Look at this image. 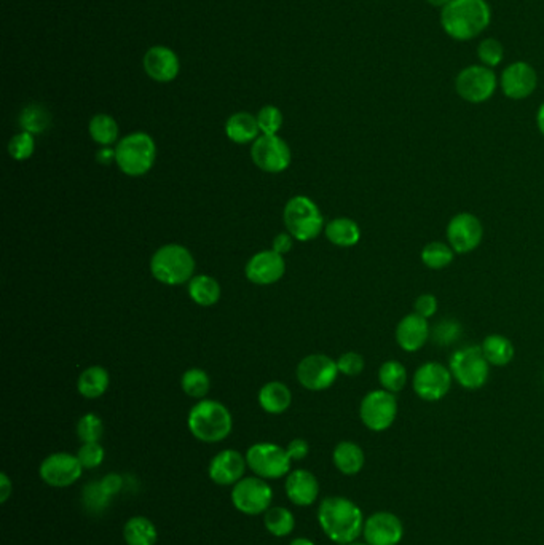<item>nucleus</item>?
<instances>
[{"mask_svg": "<svg viewBox=\"0 0 544 545\" xmlns=\"http://www.w3.org/2000/svg\"><path fill=\"white\" fill-rule=\"evenodd\" d=\"M318 522L329 541L348 545L363 536L365 518L356 502L343 496H329L320 502Z\"/></svg>", "mask_w": 544, "mask_h": 545, "instance_id": "nucleus-1", "label": "nucleus"}, {"mask_svg": "<svg viewBox=\"0 0 544 545\" xmlns=\"http://www.w3.org/2000/svg\"><path fill=\"white\" fill-rule=\"evenodd\" d=\"M492 22L487 0H452L440 10V26L456 42H470L484 34Z\"/></svg>", "mask_w": 544, "mask_h": 545, "instance_id": "nucleus-2", "label": "nucleus"}, {"mask_svg": "<svg viewBox=\"0 0 544 545\" xmlns=\"http://www.w3.org/2000/svg\"><path fill=\"white\" fill-rule=\"evenodd\" d=\"M187 426L197 440L217 443L230 435L233 420L229 408L217 400H200L187 416Z\"/></svg>", "mask_w": 544, "mask_h": 545, "instance_id": "nucleus-3", "label": "nucleus"}, {"mask_svg": "<svg viewBox=\"0 0 544 545\" xmlns=\"http://www.w3.org/2000/svg\"><path fill=\"white\" fill-rule=\"evenodd\" d=\"M195 260L180 244H166L150 258L152 276L166 286L186 284L194 278Z\"/></svg>", "mask_w": 544, "mask_h": 545, "instance_id": "nucleus-4", "label": "nucleus"}, {"mask_svg": "<svg viewBox=\"0 0 544 545\" xmlns=\"http://www.w3.org/2000/svg\"><path fill=\"white\" fill-rule=\"evenodd\" d=\"M157 156L155 142L147 133L128 134L115 147V163L123 174L139 177L147 174Z\"/></svg>", "mask_w": 544, "mask_h": 545, "instance_id": "nucleus-5", "label": "nucleus"}, {"mask_svg": "<svg viewBox=\"0 0 544 545\" xmlns=\"http://www.w3.org/2000/svg\"><path fill=\"white\" fill-rule=\"evenodd\" d=\"M448 369L452 372L454 382L468 390H482L489 383L492 365L485 359L481 347L470 345L456 349L450 356Z\"/></svg>", "mask_w": 544, "mask_h": 545, "instance_id": "nucleus-6", "label": "nucleus"}, {"mask_svg": "<svg viewBox=\"0 0 544 545\" xmlns=\"http://www.w3.org/2000/svg\"><path fill=\"white\" fill-rule=\"evenodd\" d=\"M284 225L297 241H312L324 230V217L316 203L306 197H294L284 207Z\"/></svg>", "mask_w": 544, "mask_h": 545, "instance_id": "nucleus-7", "label": "nucleus"}, {"mask_svg": "<svg viewBox=\"0 0 544 545\" xmlns=\"http://www.w3.org/2000/svg\"><path fill=\"white\" fill-rule=\"evenodd\" d=\"M498 87V77L495 71L482 64L466 66L455 77L456 95L470 104L490 101Z\"/></svg>", "mask_w": 544, "mask_h": 545, "instance_id": "nucleus-8", "label": "nucleus"}, {"mask_svg": "<svg viewBox=\"0 0 544 545\" xmlns=\"http://www.w3.org/2000/svg\"><path fill=\"white\" fill-rule=\"evenodd\" d=\"M247 467L255 477L264 480H278L291 472L292 459L283 447L276 443H254L247 451Z\"/></svg>", "mask_w": 544, "mask_h": 545, "instance_id": "nucleus-9", "label": "nucleus"}, {"mask_svg": "<svg viewBox=\"0 0 544 545\" xmlns=\"http://www.w3.org/2000/svg\"><path fill=\"white\" fill-rule=\"evenodd\" d=\"M398 412L399 404L396 394L381 388L367 392L359 406L361 423L372 432H385L391 428L398 418Z\"/></svg>", "mask_w": 544, "mask_h": 545, "instance_id": "nucleus-10", "label": "nucleus"}, {"mask_svg": "<svg viewBox=\"0 0 544 545\" xmlns=\"http://www.w3.org/2000/svg\"><path fill=\"white\" fill-rule=\"evenodd\" d=\"M231 504L245 516H262L272 507L273 490L261 477H243L231 487Z\"/></svg>", "mask_w": 544, "mask_h": 545, "instance_id": "nucleus-11", "label": "nucleus"}, {"mask_svg": "<svg viewBox=\"0 0 544 545\" xmlns=\"http://www.w3.org/2000/svg\"><path fill=\"white\" fill-rule=\"evenodd\" d=\"M452 384V372L438 361L422 364L412 378V390L425 402H439L450 392Z\"/></svg>", "mask_w": 544, "mask_h": 545, "instance_id": "nucleus-12", "label": "nucleus"}, {"mask_svg": "<svg viewBox=\"0 0 544 545\" xmlns=\"http://www.w3.org/2000/svg\"><path fill=\"white\" fill-rule=\"evenodd\" d=\"M448 243L455 254L464 256L476 251L484 239V225L473 213H458L448 223Z\"/></svg>", "mask_w": 544, "mask_h": 545, "instance_id": "nucleus-13", "label": "nucleus"}, {"mask_svg": "<svg viewBox=\"0 0 544 545\" xmlns=\"http://www.w3.org/2000/svg\"><path fill=\"white\" fill-rule=\"evenodd\" d=\"M251 158L259 170L270 174H278L289 168L291 148L286 140L278 136L262 134L253 142Z\"/></svg>", "mask_w": 544, "mask_h": 545, "instance_id": "nucleus-14", "label": "nucleus"}, {"mask_svg": "<svg viewBox=\"0 0 544 545\" xmlns=\"http://www.w3.org/2000/svg\"><path fill=\"white\" fill-rule=\"evenodd\" d=\"M85 469H83L77 455L71 453H52L42 461L38 467L40 479L46 482L48 487L68 488L77 483Z\"/></svg>", "mask_w": 544, "mask_h": 545, "instance_id": "nucleus-15", "label": "nucleus"}, {"mask_svg": "<svg viewBox=\"0 0 544 545\" xmlns=\"http://www.w3.org/2000/svg\"><path fill=\"white\" fill-rule=\"evenodd\" d=\"M337 361L326 354H312L304 357L297 367L298 383L308 390H326L336 383L339 376Z\"/></svg>", "mask_w": 544, "mask_h": 545, "instance_id": "nucleus-16", "label": "nucleus"}, {"mask_svg": "<svg viewBox=\"0 0 544 545\" xmlns=\"http://www.w3.org/2000/svg\"><path fill=\"white\" fill-rule=\"evenodd\" d=\"M498 85L507 99L523 101L537 89V71L525 61H515L503 69L498 77Z\"/></svg>", "mask_w": 544, "mask_h": 545, "instance_id": "nucleus-17", "label": "nucleus"}, {"mask_svg": "<svg viewBox=\"0 0 544 545\" xmlns=\"http://www.w3.org/2000/svg\"><path fill=\"white\" fill-rule=\"evenodd\" d=\"M363 538L369 545H399L404 539V524L399 516L379 510L367 516Z\"/></svg>", "mask_w": 544, "mask_h": 545, "instance_id": "nucleus-18", "label": "nucleus"}, {"mask_svg": "<svg viewBox=\"0 0 544 545\" xmlns=\"http://www.w3.org/2000/svg\"><path fill=\"white\" fill-rule=\"evenodd\" d=\"M247 463L237 449H222L209 461L208 475L219 487H233L245 477Z\"/></svg>", "mask_w": 544, "mask_h": 545, "instance_id": "nucleus-19", "label": "nucleus"}, {"mask_svg": "<svg viewBox=\"0 0 544 545\" xmlns=\"http://www.w3.org/2000/svg\"><path fill=\"white\" fill-rule=\"evenodd\" d=\"M395 339L398 347L406 353H417L423 349L431 340V327L428 324V319L418 316L417 313L404 316L396 325Z\"/></svg>", "mask_w": 544, "mask_h": 545, "instance_id": "nucleus-20", "label": "nucleus"}, {"mask_svg": "<svg viewBox=\"0 0 544 545\" xmlns=\"http://www.w3.org/2000/svg\"><path fill=\"white\" fill-rule=\"evenodd\" d=\"M286 272L283 256L275 251L257 252L249 258L247 278L255 286H270L281 280Z\"/></svg>", "mask_w": 544, "mask_h": 545, "instance_id": "nucleus-21", "label": "nucleus"}, {"mask_svg": "<svg viewBox=\"0 0 544 545\" xmlns=\"http://www.w3.org/2000/svg\"><path fill=\"white\" fill-rule=\"evenodd\" d=\"M284 491L294 506L310 507L320 498V482L306 469H294L286 475Z\"/></svg>", "mask_w": 544, "mask_h": 545, "instance_id": "nucleus-22", "label": "nucleus"}, {"mask_svg": "<svg viewBox=\"0 0 544 545\" xmlns=\"http://www.w3.org/2000/svg\"><path fill=\"white\" fill-rule=\"evenodd\" d=\"M144 71L152 80L160 83L172 81L180 75V58L168 46H152L144 54Z\"/></svg>", "mask_w": 544, "mask_h": 545, "instance_id": "nucleus-23", "label": "nucleus"}, {"mask_svg": "<svg viewBox=\"0 0 544 545\" xmlns=\"http://www.w3.org/2000/svg\"><path fill=\"white\" fill-rule=\"evenodd\" d=\"M332 463L336 465L337 471L343 475L355 477L364 469V449H361L358 443L351 440L339 442L332 451Z\"/></svg>", "mask_w": 544, "mask_h": 545, "instance_id": "nucleus-24", "label": "nucleus"}, {"mask_svg": "<svg viewBox=\"0 0 544 545\" xmlns=\"http://www.w3.org/2000/svg\"><path fill=\"white\" fill-rule=\"evenodd\" d=\"M481 349L484 353L485 359L492 367H506L513 362L515 356L513 341L501 333L487 335L481 343Z\"/></svg>", "mask_w": 544, "mask_h": 545, "instance_id": "nucleus-25", "label": "nucleus"}, {"mask_svg": "<svg viewBox=\"0 0 544 545\" xmlns=\"http://www.w3.org/2000/svg\"><path fill=\"white\" fill-rule=\"evenodd\" d=\"M259 123L257 118L247 113V112H239L231 115L225 123V134L229 139L235 144H249L259 138Z\"/></svg>", "mask_w": 544, "mask_h": 545, "instance_id": "nucleus-26", "label": "nucleus"}, {"mask_svg": "<svg viewBox=\"0 0 544 545\" xmlns=\"http://www.w3.org/2000/svg\"><path fill=\"white\" fill-rule=\"evenodd\" d=\"M324 233L337 247H353L361 239V229L350 217H337L334 221L328 222Z\"/></svg>", "mask_w": 544, "mask_h": 545, "instance_id": "nucleus-27", "label": "nucleus"}, {"mask_svg": "<svg viewBox=\"0 0 544 545\" xmlns=\"http://www.w3.org/2000/svg\"><path fill=\"white\" fill-rule=\"evenodd\" d=\"M292 394L289 388L280 382L264 384L259 390V404L264 412L281 415L291 407Z\"/></svg>", "mask_w": 544, "mask_h": 545, "instance_id": "nucleus-28", "label": "nucleus"}, {"mask_svg": "<svg viewBox=\"0 0 544 545\" xmlns=\"http://www.w3.org/2000/svg\"><path fill=\"white\" fill-rule=\"evenodd\" d=\"M123 539L127 545L157 544V526L147 516H136L123 524Z\"/></svg>", "mask_w": 544, "mask_h": 545, "instance_id": "nucleus-29", "label": "nucleus"}, {"mask_svg": "<svg viewBox=\"0 0 544 545\" xmlns=\"http://www.w3.org/2000/svg\"><path fill=\"white\" fill-rule=\"evenodd\" d=\"M190 298L200 306H213L221 298V286L208 274H197L187 286Z\"/></svg>", "mask_w": 544, "mask_h": 545, "instance_id": "nucleus-30", "label": "nucleus"}, {"mask_svg": "<svg viewBox=\"0 0 544 545\" xmlns=\"http://www.w3.org/2000/svg\"><path fill=\"white\" fill-rule=\"evenodd\" d=\"M109 373L107 370L95 365L90 369L83 370L79 382H77V390L82 394L85 398H97L105 394L109 388Z\"/></svg>", "mask_w": 544, "mask_h": 545, "instance_id": "nucleus-31", "label": "nucleus"}, {"mask_svg": "<svg viewBox=\"0 0 544 545\" xmlns=\"http://www.w3.org/2000/svg\"><path fill=\"white\" fill-rule=\"evenodd\" d=\"M264 526L272 536L286 538L296 528V516L289 508L275 506L264 514Z\"/></svg>", "mask_w": 544, "mask_h": 545, "instance_id": "nucleus-32", "label": "nucleus"}, {"mask_svg": "<svg viewBox=\"0 0 544 545\" xmlns=\"http://www.w3.org/2000/svg\"><path fill=\"white\" fill-rule=\"evenodd\" d=\"M377 376H379L381 390L393 392V394L401 392L409 380L407 369L404 367L403 362L396 361V359L383 362Z\"/></svg>", "mask_w": 544, "mask_h": 545, "instance_id": "nucleus-33", "label": "nucleus"}, {"mask_svg": "<svg viewBox=\"0 0 544 545\" xmlns=\"http://www.w3.org/2000/svg\"><path fill=\"white\" fill-rule=\"evenodd\" d=\"M420 258L422 264L430 270H444L454 264L455 252L448 243L431 241L423 246Z\"/></svg>", "mask_w": 544, "mask_h": 545, "instance_id": "nucleus-34", "label": "nucleus"}, {"mask_svg": "<svg viewBox=\"0 0 544 545\" xmlns=\"http://www.w3.org/2000/svg\"><path fill=\"white\" fill-rule=\"evenodd\" d=\"M88 131H90L91 139L103 147H111L113 144H115V140L119 139V125H117L115 118L107 113H97L91 118Z\"/></svg>", "mask_w": 544, "mask_h": 545, "instance_id": "nucleus-35", "label": "nucleus"}, {"mask_svg": "<svg viewBox=\"0 0 544 545\" xmlns=\"http://www.w3.org/2000/svg\"><path fill=\"white\" fill-rule=\"evenodd\" d=\"M52 123V115L40 104L26 105L20 113V126L26 133L42 134Z\"/></svg>", "mask_w": 544, "mask_h": 545, "instance_id": "nucleus-36", "label": "nucleus"}, {"mask_svg": "<svg viewBox=\"0 0 544 545\" xmlns=\"http://www.w3.org/2000/svg\"><path fill=\"white\" fill-rule=\"evenodd\" d=\"M82 501L85 508L90 510L91 514H101V512H105V508L109 507V504L113 501V496L105 493V490L99 480H95V482H91L83 488Z\"/></svg>", "mask_w": 544, "mask_h": 545, "instance_id": "nucleus-37", "label": "nucleus"}, {"mask_svg": "<svg viewBox=\"0 0 544 545\" xmlns=\"http://www.w3.org/2000/svg\"><path fill=\"white\" fill-rule=\"evenodd\" d=\"M209 386L211 382L208 373L200 369L187 370L180 378V388L188 398H205L209 392Z\"/></svg>", "mask_w": 544, "mask_h": 545, "instance_id": "nucleus-38", "label": "nucleus"}, {"mask_svg": "<svg viewBox=\"0 0 544 545\" xmlns=\"http://www.w3.org/2000/svg\"><path fill=\"white\" fill-rule=\"evenodd\" d=\"M477 58L479 64L495 69L505 59V45L501 44L498 38H482L477 45Z\"/></svg>", "mask_w": 544, "mask_h": 545, "instance_id": "nucleus-39", "label": "nucleus"}, {"mask_svg": "<svg viewBox=\"0 0 544 545\" xmlns=\"http://www.w3.org/2000/svg\"><path fill=\"white\" fill-rule=\"evenodd\" d=\"M105 434L103 420L95 413H87L77 423V435L82 443L99 442Z\"/></svg>", "mask_w": 544, "mask_h": 545, "instance_id": "nucleus-40", "label": "nucleus"}, {"mask_svg": "<svg viewBox=\"0 0 544 545\" xmlns=\"http://www.w3.org/2000/svg\"><path fill=\"white\" fill-rule=\"evenodd\" d=\"M460 335H462V325L455 319H442L431 331L432 341L440 347L452 345L460 339Z\"/></svg>", "mask_w": 544, "mask_h": 545, "instance_id": "nucleus-41", "label": "nucleus"}, {"mask_svg": "<svg viewBox=\"0 0 544 545\" xmlns=\"http://www.w3.org/2000/svg\"><path fill=\"white\" fill-rule=\"evenodd\" d=\"M36 150V140H34V134L26 133L21 131L20 134H16L12 138V140L8 142V154L10 156L16 160V162H24V160H29L32 154Z\"/></svg>", "mask_w": 544, "mask_h": 545, "instance_id": "nucleus-42", "label": "nucleus"}, {"mask_svg": "<svg viewBox=\"0 0 544 545\" xmlns=\"http://www.w3.org/2000/svg\"><path fill=\"white\" fill-rule=\"evenodd\" d=\"M257 123L262 134L276 136L283 126V113L275 105H265L257 113Z\"/></svg>", "mask_w": 544, "mask_h": 545, "instance_id": "nucleus-43", "label": "nucleus"}, {"mask_svg": "<svg viewBox=\"0 0 544 545\" xmlns=\"http://www.w3.org/2000/svg\"><path fill=\"white\" fill-rule=\"evenodd\" d=\"M77 457L85 471L96 469L105 463V451L99 442L83 443L77 451Z\"/></svg>", "mask_w": 544, "mask_h": 545, "instance_id": "nucleus-44", "label": "nucleus"}, {"mask_svg": "<svg viewBox=\"0 0 544 545\" xmlns=\"http://www.w3.org/2000/svg\"><path fill=\"white\" fill-rule=\"evenodd\" d=\"M337 367H339V372H340L342 375H361L365 367L364 357L359 353H355V351L343 353L342 356L337 359Z\"/></svg>", "mask_w": 544, "mask_h": 545, "instance_id": "nucleus-45", "label": "nucleus"}, {"mask_svg": "<svg viewBox=\"0 0 544 545\" xmlns=\"http://www.w3.org/2000/svg\"><path fill=\"white\" fill-rule=\"evenodd\" d=\"M439 310V300L434 294L418 295L414 303V313H417L418 316L431 319L436 316V313Z\"/></svg>", "mask_w": 544, "mask_h": 545, "instance_id": "nucleus-46", "label": "nucleus"}, {"mask_svg": "<svg viewBox=\"0 0 544 545\" xmlns=\"http://www.w3.org/2000/svg\"><path fill=\"white\" fill-rule=\"evenodd\" d=\"M99 482L105 488V493L111 494L113 498L115 494H119L123 490V485H125V480L120 474H107Z\"/></svg>", "mask_w": 544, "mask_h": 545, "instance_id": "nucleus-47", "label": "nucleus"}, {"mask_svg": "<svg viewBox=\"0 0 544 545\" xmlns=\"http://www.w3.org/2000/svg\"><path fill=\"white\" fill-rule=\"evenodd\" d=\"M286 451H288V455H289L292 461H302L308 455L310 447H308V443L304 439H294V440L288 443Z\"/></svg>", "mask_w": 544, "mask_h": 545, "instance_id": "nucleus-48", "label": "nucleus"}, {"mask_svg": "<svg viewBox=\"0 0 544 545\" xmlns=\"http://www.w3.org/2000/svg\"><path fill=\"white\" fill-rule=\"evenodd\" d=\"M292 241H294V238H292L289 233H280V235L275 236V239H273V244H272V251L278 252L280 256H284L286 252H289L292 249Z\"/></svg>", "mask_w": 544, "mask_h": 545, "instance_id": "nucleus-49", "label": "nucleus"}, {"mask_svg": "<svg viewBox=\"0 0 544 545\" xmlns=\"http://www.w3.org/2000/svg\"><path fill=\"white\" fill-rule=\"evenodd\" d=\"M13 493V483L5 472L0 474V502L5 504Z\"/></svg>", "mask_w": 544, "mask_h": 545, "instance_id": "nucleus-50", "label": "nucleus"}, {"mask_svg": "<svg viewBox=\"0 0 544 545\" xmlns=\"http://www.w3.org/2000/svg\"><path fill=\"white\" fill-rule=\"evenodd\" d=\"M96 160L97 163H101V164H111V163L115 162V148H99L96 154Z\"/></svg>", "mask_w": 544, "mask_h": 545, "instance_id": "nucleus-51", "label": "nucleus"}, {"mask_svg": "<svg viewBox=\"0 0 544 545\" xmlns=\"http://www.w3.org/2000/svg\"><path fill=\"white\" fill-rule=\"evenodd\" d=\"M537 126L538 131L543 134L544 138V103L540 105V109L537 112Z\"/></svg>", "mask_w": 544, "mask_h": 545, "instance_id": "nucleus-52", "label": "nucleus"}, {"mask_svg": "<svg viewBox=\"0 0 544 545\" xmlns=\"http://www.w3.org/2000/svg\"><path fill=\"white\" fill-rule=\"evenodd\" d=\"M426 2H428L431 7L440 8V10H442V8L448 7L452 0H426Z\"/></svg>", "mask_w": 544, "mask_h": 545, "instance_id": "nucleus-53", "label": "nucleus"}, {"mask_svg": "<svg viewBox=\"0 0 544 545\" xmlns=\"http://www.w3.org/2000/svg\"><path fill=\"white\" fill-rule=\"evenodd\" d=\"M289 545H314V542L306 538H296Z\"/></svg>", "mask_w": 544, "mask_h": 545, "instance_id": "nucleus-54", "label": "nucleus"}, {"mask_svg": "<svg viewBox=\"0 0 544 545\" xmlns=\"http://www.w3.org/2000/svg\"><path fill=\"white\" fill-rule=\"evenodd\" d=\"M348 545H369V544H367V542H365V541H364V542H358V541H355V542H351V544H348Z\"/></svg>", "mask_w": 544, "mask_h": 545, "instance_id": "nucleus-55", "label": "nucleus"}]
</instances>
